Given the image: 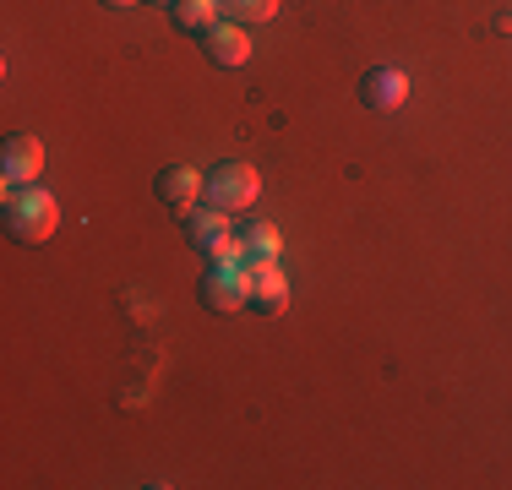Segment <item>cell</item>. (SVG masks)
<instances>
[{"mask_svg": "<svg viewBox=\"0 0 512 490\" xmlns=\"http://www.w3.org/2000/svg\"><path fill=\"white\" fill-rule=\"evenodd\" d=\"M60 229V202L44 186L6 191V235L17 245H44Z\"/></svg>", "mask_w": 512, "mask_h": 490, "instance_id": "obj_1", "label": "cell"}, {"mask_svg": "<svg viewBox=\"0 0 512 490\" xmlns=\"http://www.w3.org/2000/svg\"><path fill=\"white\" fill-rule=\"evenodd\" d=\"M262 196V175H256L251 164H213L202 175V202H213V207H224V213H246V207Z\"/></svg>", "mask_w": 512, "mask_h": 490, "instance_id": "obj_2", "label": "cell"}, {"mask_svg": "<svg viewBox=\"0 0 512 490\" xmlns=\"http://www.w3.org/2000/svg\"><path fill=\"white\" fill-rule=\"evenodd\" d=\"M39 175H44V142L33 137V131L6 137V147H0V180H6V191L39 186Z\"/></svg>", "mask_w": 512, "mask_h": 490, "instance_id": "obj_3", "label": "cell"}, {"mask_svg": "<svg viewBox=\"0 0 512 490\" xmlns=\"http://www.w3.org/2000/svg\"><path fill=\"white\" fill-rule=\"evenodd\" d=\"M202 305H207V311H218V316L246 311V305H251L246 267H218V262H207V273H202Z\"/></svg>", "mask_w": 512, "mask_h": 490, "instance_id": "obj_4", "label": "cell"}, {"mask_svg": "<svg viewBox=\"0 0 512 490\" xmlns=\"http://www.w3.org/2000/svg\"><path fill=\"white\" fill-rule=\"evenodd\" d=\"M246 289H251V311H262V316H284L289 311V278H284L278 262L251 256L246 262Z\"/></svg>", "mask_w": 512, "mask_h": 490, "instance_id": "obj_5", "label": "cell"}, {"mask_svg": "<svg viewBox=\"0 0 512 490\" xmlns=\"http://www.w3.org/2000/svg\"><path fill=\"white\" fill-rule=\"evenodd\" d=\"M202 49H207V60L213 66H224V71H235V66H246L251 60V33H246V22H218V28H207L202 33Z\"/></svg>", "mask_w": 512, "mask_h": 490, "instance_id": "obj_6", "label": "cell"}, {"mask_svg": "<svg viewBox=\"0 0 512 490\" xmlns=\"http://www.w3.org/2000/svg\"><path fill=\"white\" fill-rule=\"evenodd\" d=\"M153 191H158V202H164V207H175V213L186 218L191 207L202 202V169H191V164H169L164 175L153 180Z\"/></svg>", "mask_w": 512, "mask_h": 490, "instance_id": "obj_7", "label": "cell"}, {"mask_svg": "<svg viewBox=\"0 0 512 490\" xmlns=\"http://www.w3.org/2000/svg\"><path fill=\"white\" fill-rule=\"evenodd\" d=\"M404 98H409V77L398 66H371L360 77V104L365 109H382L387 115V109H398Z\"/></svg>", "mask_w": 512, "mask_h": 490, "instance_id": "obj_8", "label": "cell"}, {"mask_svg": "<svg viewBox=\"0 0 512 490\" xmlns=\"http://www.w3.org/2000/svg\"><path fill=\"white\" fill-rule=\"evenodd\" d=\"M229 218L235 213H224V207H213V202H197L186 213V240L197 245V251H207V245H218L229 235Z\"/></svg>", "mask_w": 512, "mask_h": 490, "instance_id": "obj_9", "label": "cell"}, {"mask_svg": "<svg viewBox=\"0 0 512 490\" xmlns=\"http://www.w3.org/2000/svg\"><path fill=\"white\" fill-rule=\"evenodd\" d=\"M169 17H175L180 33H207V28H218V22H224V6H218V0H175V6H169Z\"/></svg>", "mask_w": 512, "mask_h": 490, "instance_id": "obj_10", "label": "cell"}, {"mask_svg": "<svg viewBox=\"0 0 512 490\" xmlns=\"http://www.w3.org/2000/svg\"><path fill=\"white\" fill-rule=\"evenodd\" d=\"M240 240H246V251L262 256V262H278V256H284V235H278V224H267V218H251V229Z\"/></svg>", "mask_w": 512, "mask_h": 490, "instance_id": "obj_11", "label": "cell"}, {"mask_svg": "<svg viewBox=\"0 0 512 490\" xmlns=\"http://www.w3.org/2000/svg\"><path fill=\"white\" fill-rule=\"evenodd\" d=\"M218 6H224V17L229 22H267V17H278V0H218Z\"/></svg>", "mask_w": 512, "mask_h": 490, "instance_id": "obj_12", "label": "cell"}, {"mask_svg": "<svg viewBox=\"0 0 512 490\" xmlns=\"http://www.w3.org/2000/svg\"><path fill=\"white\" fill-rule=\"evenodd\" d=\"M207 262H218V267H246L251 262V251H246V240H240V235H224V240H218V245H207Z\"/></svg>", "mask_w": 512, "mask_h": 490, "instance_id": "obj_13", "label": "cell"}, {"mask_svg": "<svg viewBox=\"0 0 512 490\" xmlns=\"http://www.w3.org/2000/svg\"><path fill=\"white\" fill-rule=\"evenodd\" d=\"M104 6H115V11H126V6H142V0H104Z\"/></svg>", "mask_w": 512, "mask_h": 490, "instance_id": "obj_14", "label": "cell"}, {"mask_svg": "<svg viewBox=\"0 0 512 490\" xmlns=\"http://www.w3.org/2000/svg\"><path fill=\"white\" fill-rule=\"evenodd\" d=\"M153 6H175V0H153Z\"/></svg>", "mask_w": 512, "mask_h": 490, "instance_id": "obj_15", "label": "cell"}]
</instances>
